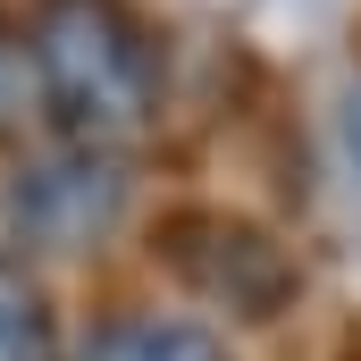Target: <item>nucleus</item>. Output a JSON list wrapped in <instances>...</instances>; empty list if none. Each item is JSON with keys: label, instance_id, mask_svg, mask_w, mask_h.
<instances>
[{"label": "nucleus", "instance_id": "f257e3e1", "mask_svg": "<svg viewBox=\"0 0 361 361\" xmlns=\"http://www.w3.org/2000/svg\"><path fill=\"white\" fill-rule=\"evenodd\" d=\"M25 59L42 85V118L68 143H135L160 118V42L126 0H34Z\"/></svg>", "mask_w": 361, "mask_h": 361}, {"label": "nucleus", "instance_id": "0eeeda50", "mask_svg": "<svg viewBox=\"0 0 361 361\" xmlns=\"http://www.w3.org/2000/svg\"><path fill=\"white\" fill-rule=\"evenodd\" d=\"M336 126H345V152H353V169H361V76L345 85V109H336Z\"/></svg>", "mask_w": 361, "mask_h": 361}, {"label": "nucleus", "instance_id": "423d86ee", "mask_svg": "<svg viewBox=\"0 0 361 361\" xmlns=\"http://www.w3.org/2000/svg\"><path fill=\"white\" fill-rule=\"evenodd\" d=\"M42 126V85H34V59H25V34L0 17V143L34 135Z\"/></svg>", "mask_w": 361, "mask_h": 361}, {"label": "nucleus", "instance_id": "f03ea898", "mask_svg": "<svg viewBox=\"0 0 361 361\" xmlns=\"http://www.w3.org/2000/svg\"><path fill=\"white\" fill-rule=\"evenodd\" d=\"M8 219H17V244H34V252H92V244H109V227L126 219V169H118V152L59 135V152H42V160L17 169Z\"/></svg>", "mask_w": 361, "mask_h": 361}, {"label": "nucleus", "instance_id": "39448f33", "mask_svg": "<svg viewBox=\"0 0 361 361\" xmlns=\"http://www.w3.org/2000/svg\"><path fill=\"white\" fill-rule=\"evenodd\" d=\"M0 361H68L51 294H42V277L25 261H0Z\"/></svg>", "mask_w": 361, "mask_h": 361}, {"label": "nucleus", "instance_id": "7ed1b4c3", "mask_svg": "<svg viewBox=\"0 0 361 361\" xmlns=\"http://www.w3.org/2000/svg\"><path fill=\"white\" fill-rule=\"evenodd\" d=\"M210 252H193L185 244L177 269L210 294V302H227V311H244V319H269L277 302L294 294V269H286V252H277L269 235H252V227H235V219H185Z\"/></svg>", "mask_w": 361, "mask_h": 361}, {"label": "nucleus", "instance_id": "20e7f679", "mask_svg": "<svg viewBox=\"0 0 361 361\" xmlns=\"http://www.w3.org/2000/svg\"><path fill=\"white\" fill-rule=\"evenodd\" d=\"M68 361H235L219 328L177 319V311H109L76 336Z\"/></svg>", "mask_w": 361, "mask_h": 361}]
</instances>
